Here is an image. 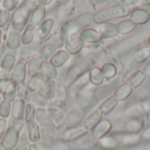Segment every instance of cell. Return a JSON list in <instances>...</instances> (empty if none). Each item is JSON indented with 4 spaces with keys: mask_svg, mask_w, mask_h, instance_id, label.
Instances as JSON below:
<instances>
[{
    "mask_svg": "<svg viewBox=\"0 0 150 150\" xmlns=\"http://www.w3.org/2000/svg\"><path fill=\"white\" fill-rule=\"evenodd\" d=\"M8 83V80H7V77H5L4 76H0V93L3 92L4 87L6 86Z\"/></svg>",
    "mask_w": 150,
    "mask_h": 150,
    "instance_id": "c3c4849f",
    "label": "cell"
},
{
    "mask_svg": "<svg viewBox=\"0 0 150 150\" xmlns=\"http://www.w3.org/2000/svg\"><path fill=\"white\" fill-rule=\"evenodd\" d=\"M25 122L27 124L33 122L35 118V106L31 103L27 104L25 105Z\"/></svg>",
    "mask_w": 150,
    "mask_h": 150,
    "instance_id": "ab89813d",
    "label": "cell"
},
{
    "mask_svg": "<svg viewBox=\"0 0 150 150\" xmlns=\"http://www.w3.org/2000/svg\"><path fill=\"white\" fill-rule=\"evenodd\" d=\"M40 69H41V73L45 77L47 78V80H53L57 76L56 68L53 66L50 62H43Z\"/></svg>",
    "mask_w": 150,
    "mask_h": 150,
    "instance_id": "4dcf8cb0",
    "label": "cell"
},
{
    "mask_svg": "<svg viewBox=\"0 0 150 150\" xmlns=\"http://www.w3.org/2000/svg\"><path fill=\"white\" fill-rule=\"evenodd\" d=\"M2 54H3V49L0 50V61H1V59H2Z\"/></svg>",
    "mask_w": 150,
    "mask_h": 150,
    "instance_id": "9f6ffc18",
    "label": "cell"
},
{
    "mask_svg": "<svg viewBox=\"0 0 150 150\" xmlns=\"http://www.w3.org/2000/svg\"><path fill=\"white\" fill-rule=\"evenodd\" d=\"M10 16H11V13L9 11L5 9L0 10V28L5 27L7 25L10 20Z\"/></svg>",
    "mask_w": 150,
    "mask_h": 150,
    "instance_id": "ee69618b",
    "label": "cell"
},
{
    "mask_svg": "<svg viewBox=\"0 0 150 150\" xmlns=\"http://www.w3.org/2000/svg\"><path fill=\"white\" fill-rule=\"evenodd\" d=\"M15 61H16L15 56L12 54H6L2 59L1 69L5 72L11 71L15 65Z\"/></svg>",
    "mask_w": 150,
    "mask_h": 150,
    "instance_id": "d6a6232c",
    "label": "cell"
},
{
    "mask_svg": "<svg viewBox=\"0 0 150 150\" xmlns=\"http://www.w3.org/2000/svg\"><path fill=\"white\" fill-rule=\"evenodd\" d=\"M0 103H1V96H0Z\"/></svg>",
    "mask_w": 150,
    "mask_h": 150,
    "instance_id": "680465c9",
    "label": "cell"
},
{
    "mask_svg": "<svg viewBox=\"0 0 150 150\" xmlns=\"http://www.w3.org/2000/svg\"><path fill=\"white\" fill-rule=\"evenodd\" d=\"M25 106L23 99H15L11 105V118L14 120H21L25 113Z\"/></svg>",
    "mask_w": 150,
    "mask_h": 150,
    "instance_id": "4fadbf2b",
    "label": "cell"
},
{
    "mask_svg": "<svg viewBox=\"0 0 150 150\" xmlns=\"http://www.w3.org/2000/svg\"><path fill=\"white\" fill-rule=\"evenodd\" d=\"M17 88V96L19 98V99H24L27 96V90L26 86L24 85V83H18L16 84Z\"/></svg>",
    "mask_w": 150,
    "mask_h": 150,
    "instance_id": "f6af8a7d",
    "label": "cell"
},
{
    "mask_svg": "<svg viewBox=\"0 0 150 150\" xmlns=\"http://www.w3.org/2000/svg\"><path fill=\"white\" fill-rule=\"evenodd\" d=\"M11 105L10 104V102L8 101H2L0 103V116L4 118H7L11 112Z\"/></svg>",
    "mask_w": 150,
    "mask_h": 150,
    "instance_id": "7bdbcfd3",
    "label": "cell"
},
{
    "mask_svg": "<svg viewBox=\"0 0 150 150\" xmlns=\"http://www.w3.org/2000/svg\"><path fill=\"white\" fill-rule=\"evenodd\" d=\"M89 74H85L83 75L82 76H80L70 87V92L71 93H76L80 91V89H82L88 82H89Z\"/></svg>",
    "mask_w": 150,
    "mask_h": 150,
    "instance_id": "8d00e7d4",
    "label": "cell"
},
{
    "mask_svg": "<svg viewBox=\"0 0 150 150\" xmlns=\"http://www.w3.org/2000/svg\"><path fill=\"white\" fill-rule=\"evenodd\" d=\"M21 44V34L18 31H11L6 39V47L11 50H16Z\"/></svg>",
    "mask_w": 150,
    "mask_h": 150,
    "instance_id": "2e32d148",
    "label": "cell"
},
{
    "mask_svg": "<svg viewBox=\"0 0 150 150\" xmlns=\"http://www.w3.org/2000/svg\"><path fill=\"white\" fill-rule=\"evenodd\" d=\"M47 112L54 126L59 127L64 120V112L59 107H49Z\"/></svg>",
    "mask_w": 150,
    "mask_h": 150,
    "instance_id": "4316f807",
    "label": "cell"
},
{
    "mask_svg": "<svg viewBox=\"0 0 150 150\" xmlns=\"http://www.w3.org/2000/svg\"><path fill=\"white\" fill-rule=\"evenodd\" d=\"M1 1H3V0H0V2H1Z\"/></svg>",
    "mask_w": 150,
    "mask_h": 150,
    "instance_id": "91938a15",
    "label": "cell"
},
{
    "mask_svg": "<svg viewBox=\"0 0 150 150\" xmlns=\"http://www.w3.org/2000/svg\"><path fill=\"white\" fill-rule=\"evenodd\" d=\"M89 80L93 85H100L105 80V76L101 69L98 67L92 68L89 72Z\"/></svg>",
    "mask_w": 150,
    "mask_h": 150,
    "instance_id": "d4e9b609",
    "label": "cell"
},
{
    "mask_svg": "<svg viewBox=\"0 0 150 150\" xmlns=\"http://www.w3.org/2000/svg\"><path fill=\"white\" fill-rule=\"evenodd\" d=\"M52 1H53V0H38L39 4H41V5H44V6L49 4H51Z\"/></svg>",
    "mask_w": 150,
    "mask_h": 150,
    "instance_id": "816d5d0a",
    "label": "cell"
},
{
    "mask_svg": "<svg viewBox=\"0 0 150 150\" xmlns=\"http://www.w3.org/2000/svg\"><path fill=\"white\" fill-rule=\"evenodd\" d=\"M18 140V131L16 127H11L8 128L2 140L1 146L5 150H11L14 149Z\"/></svg>",
    "mask_w": 150,
    "mask_h": 150,
    "instance_id": "7a4b0ae2",
    "label": "cell"
},
{
    "mask_svg": "<svg viewBox=\"0 0 150 150\" xmlns=\"http://www.w3.org/2000/svg\"><path fill=\"white\" fill-rule=\"evenodd\" d=\"M141 4H142V0H125V2H124V4L126 6H127L129 9L136 7L137 5H139Z\"/></svg>",
    "mask_w": 150,
    "mask_h": 150,
    "instance_id": "7dc6e473",
    "label": "cell"
},
{
    "mask_svg": "<svg viewBox=\"0 0 150 150\" xmlns=\"http://www.w3.org/2000/svg\"><path fill=\"white\" fill-rule=\"evenodd\" d=\"M84 42L80 37H72L65 43V51L70 54H76L83 49Z\"/></svg>",
    "mask_w": 150,
    "mask_h": 150,
    "instance_id": "8992f818",
    "label": "cell"
},
{
    "mask_svg": "<svg viewBox=\"0 0 150 150\" xmlns=\"http://www.w3.org/2000/svg\"><path fill=\"white\" fill-rule=\"evenodd\" d=\"M112 18L110 10L109 9H101L97 11L95 13H93V22L98 25H102L104 23H106Z\"/></svg>",
    "mask_w": 150,
    "mask_h": 150,
    "instance_id": "603a6c76",
    "label": "cell"
},
{
    "mask_svg": "<svg viewBox=\"0 0 150 150\" xmlns=\"http://www.w3.org/2000/svg\"><path fill=\"white\" fill-rule=\"evenodd\" d=\"M144 75L146 76V77H149L150 78V62H149L148 64H146L142 69Z\"/></svg>",
    "mask_w": 150,
    "mask_h": 150,
    "instance_id": "f907efd6",
    "label": "cell"
},
{
    "mask_svg": "<svg viewBox=\"0 0 150 150\" xmlns=\"http://www.w3.org/2000/svg\"><path fill=\"white\" fill-rule=\"evenodd\" d=\"M56 48L50 43L47 42L46 44H44L39 50V55L41 56L43 59H47V58H51L53 56V54L55 53Z\"/></svg>",
    "mask_w": 150,
    "mask_h": 150,
    "instance_id": "d590c367",
    "label": "cell"
},
{
    "mask_svg": "<svg viewBox=\"0 0 150 150\" xmlns=\"http://www.w3.org/2000/svg\"><path fill=\"white\" fill-rule=\"evenodd\" d=\"M118 102H119V101H118L113 96H111V97H109L108 98H106V99L99 105L98 110L102 112V114L108 115V114L112 113V111L117 107Z\"/></svg>",
    "mask_w": 150,
    "mask_h": 150,
    "instance_id": "ac0fdd59",
    "label": "cell"
},
{
    "mask_svg": "<svg viewBox=\"0 0 150 150\" xmlns=\"http://www.w3.org/2000/svg\"><path fill=\"white\" fill-rule=\"evenodd\" d=\"M35 115H36V119L38 122L42 127H54V126L47 111L40 108L35 112Z\"/></svg>",
    "mask_w": 150,
    "mask_h": 150,
    "instance_id": "7402d4cb",
    "label": "cell"
},
{
    "mask_svg": "<svg viewBox=\"0 0 150 150\" xmlns=\"http://www.w3.org/2000/svg\"><path fill=\"white\" fill-rule=\"evenodd\" d=\"M76 20L77 21L81 28H86L93 22V13L91 11L82 13L77 17Z\"/></svg>",
    "mask_w": 150,
    "mask_h": 150,
    "instance_id": "e575fe53",
    "label": "cell"
},
{
    "mask_svg": "<svg viewBox=\"0 0 150 150\" xmlns=\"http://www.w3.org/2000/svg\"><path fill=\"white\" fill-rule=\"evenodd\" d=\"M46 15V9L44 5L41 4H37L34 6L31 16H30V22L32 25H33L34 26L36 25H40L44 19V17Z\"/></svg>",
    "mask_w": 150,
    "mask_h": 150,
    "instance_id": "9c48e42d",
    "label": "cell"
},
{
    "mask_svg": "<svg viewBox=\"0 0 150 150\" xmlns=\"http://www.w3.org/2000/svg\"><path fill=\"white\" fill-rule=\"evenodd\" d=\"M54 26V19L52 18H48L45 19L36 29L35 31V36L40 40H46L48 35L50 34L52 28Z\"/></svg>",
    "mask_w": 150,
    "mask_h": 150,
    "instance_id": "5b68a950",
    "label": "cell"
},
{
    "mask_svg": "<svg viewBox=\"0 0 150 150\" xmlns=\"http://www.w3.org/2000/svg\"><path fill=\"white\" fill-rule=\"evenodd\" d=\"M5 127H6V120L4 118L0 119V139L2 137V135L4 134V133Z\"/></svg>",
    "mask_w": 150,
    "mask_h": 150,
    "instance_id": "681fc988",
    "label": "cell"
},
{
    "mask_svg": "<svg viewBox=\"0 0 150 150\" xmlns=\"http://www.w3.org/2000/svg\"><path fill=\"white\" fill-rule=\"evenodd\" d=\"M130 19L136 25H144L150 19V13L144 9H135L131 12Z\"/></svg>",
    "mask_w": 150,
    "mask_h": 150,
    "instance_id": "7c38bea8",
    "label": "cell"
},
{
    "mask_svg": "<svg viewBox=\"0 0 150 150\" xmlns=\"http://www.w3.org/2000/svg\"><path fill=\"white\" fill-rule=\"evenodd\" d=\"M150 57V46H145L138 48L133 54V59L137 63H142Z\"/></svg>",
    "mask_w": 150,
    "mask_h": 150,
    "instance_id": "44dd1931",
    "label": "cell"
},
{
    "mask_svg": "<svg viewBox=\"0 0 150 150\" xmlns=\"http://www.w3.org/2000/svg\"><path fill=\"white\" fill-rule=\"evenodd\" d=\"M18 4V0H3V7L4 9L11 11L16 9Z\"/></svg>",
    "mask_w": 150,
    "mask_h": 150,
    "instance_id": "bcb514c9",
    "label": "cell"
},
{
    "mask_svg": "<svg viewBox=\"0 0 150 150\" xmlns=\"http://www.w3.org/2000/svg\"><path fill=\"white\" fill-rule=\"evenodd\" d=\"M142 4H149L150 0H142Z\"/></svg>",
    "mask_w": 150,
    "mask_h": 150,
    "instance_id": "11a10c76",
    "label": "cell"
},
{
    "mask_svg": "<svg viewBox=\"0 0 150 150\" xmlns=\"http://www.w3.org/2000/svg\"><path fill=\"white\" fill-rule=\"evenodd\" d=\"M2 41H3V33H2V31L0 30V46H1V44H2Z\"/></svg>",
    "mask_w": 150,
    "mask_h": 150,
    "instance_id": "db71d44e",
    "label": "cell"
},
{
    "mask_svg": "<svg viewBox=\"0 0 150 150\" xmlns=\"http://www.w3.org/2000/svg\"><path fill=\"white\" fill-rule=\"evenodd\" d=\"M79 37L84 43H98L102 40L101 34L95 29L91 28H84L81 32Z\"/></svg>",
    "mask_w": 150,
    "mask_h": 150,
    "instance_id": "ba28073f",
    "label": "cell"
},
{
    "mask_svg": "<svg viewBox=\"0 0 150 150\" xmlns=\"http://www.w3.org/2000/svg\"><path fill=\"white\" fill-rule=\"evenodd\" d=\"M67 42V38L62 35L60 32L57 33H54L50 40V43L55 47V48H60L62 47L63 45H65V43Z\"/></svg>",
    "mask_w": 150,
    "mask_h": 150,
    "instance_id": "f35d334b",
    "label": "cell"
},
{
    "mask_svg": "<svg viewBox=\"0 0 150 150\" xmlns=\"http://www.w3.org/2000/svg\"><path fill=\"white\" fill-rule=\"evenodd\" d=\"M136 27H137V25L134 22H133L130 18L123 19L120 21L117 25L119 33H121V34H128L132 33L133 31H134Z\"/></svg>",
    "mask_w": 150,
    "mask_h": 150,
    "instance_id": "ffe728a7",
    "label": "cell"
},
{
    "mask_svg": "<svg viewBox=\"0 0 150 150\" xmlns=\"http://www.w3.org/2000/svg\"><path fill=\"white\" fill-rule=\"evenodd\" d=\"M3 98L5 101L11 102L15 100V98L17 96V88L16 84L12 82L7 83L6 86L4 87L3 91Z\"/></svg>",
    "mask_w": 150,
    "mask_h": 150,
    "instance_id": "f1b7e54d",
    "label": "cell"
},
{
    "mask_svg": "<svg viewBox=\"0 0 150 150\" xmlns=\"http://www.w3.org/2000/svg\"><path fill=\"white\" fill-rule=\"evenodd\" d=\"M102 112L97 109L95 111H93L84 120V123H83V127L86 128V129H89V128H91L92 127L96 126L102 119Z\"/></svg>",
    "mask_w": 150,
    "mask_h": 150,
    "instance_id": "484cf974",
    "label": "cell"
},
{
    "mask_svg": "<svg viewBox=\"0 0 150 150\" xmlns=\"http://www.w3.org/2000/svg\"><path fill=\"white\" fill-rule=\"evenodd\" d=\"M133 91V88L130 86L129 83H124L119 86L115 91L113 92V97L118 100V101H123L127 99Z\"/></svg>",
    "mask_w": 150,
    "mask_h": 150,
    "instance_id": "e0dca14e",
    "label": "cell"
},
{
    "mask_svg": "<svg viewBox=\"0 0 150 150\" xmlns=\"http://www.w3.org/2000/svg\"><path fill=\"white\" fill-rule=\"evenodd\" d=\"M109 10H110L112 18H124V17H127L130 13V9L125 4H116L111 7Z\"/></svg>",
    "mask_w": 150,
    "mask_h": 150,
    "instance_id": "cb8c5ba5",
    "label": "cell"
},
{
    "mask_svg": "<svg viewBox=\"0 0 150 150\" xmlns=\"http://www.w3.org/2000/svg\"><path fill=\"white\" fill-rule=\"evenodd\" d=\"M28 150H39V149L37 148V146H36L35 144H31V145L29 146Z\"/></svg>",
    "mask_w": 150,
    "mask_h": 150,
    "instance_id": "f5cc1de1",
    "label": "cell"
},
{
    "mask_svg": "<svg viewBox=\"0 0 150 150\" xmlns=\"http://www.w3.org/2000/svg\"><path fill=\"white\" fill-rule=\"evenodd\" d=\"M112 128V124L109 120H100L94 127L92 131V135L95 139L103 138Z\"/></svg>",
    "mask_w": 150,
    "mask_h": 150,
    "instance_id": "8fae6325",
    "label": "cell"
},
{
    "mask_svg": "<svg viewBox=\"0 0 150 150\" xmlns=\"http://www.w3.org/2000/svg\"><path fill=\"white\" fill-rule=\"evenodd\" d=\"M44 83V76L41 72H36L32 75L26 83V90L30 92H34L39 90Z\"/></svg>",
    "mask_w": 150,
    "mask_h": 150,
    "instance_id": "30bf717a",
    "label": "cell"
},
{
    "mask_svg": "<svg viewBox=\"0 0 150 150\" xmlns=\"http://www.w3.org/2000/svg\"><path fill=\"white\" fill-rule=\"evenodd\" d=\"M69 60V54L65 50H59L50 58V63L55 68H59L65 64Z\"/></svg>",
    "mask_w": 150,
    "mask_h": 150,
    "instance_id": "d6986e66",
    "label": "cell"
},
{
    "mask_svg": "<svg viewBox=\"0 0 150 150\" xmlns=\"http://www.w3.org/2000/svg\"><path fill=\"white\" fill-rule=\"evenodd\" d=\"M98 33L101 34L102 38H112L119 34L117 25L112 23H104L98 27Z\"/></svg>",
    "mask_w": 150,
    "mask_h": 150,
    "instance_id": "5bb4252c",
    "label": "cell"
},
{
    "mask_svg": "<svg viewBox=\"0 0 150 150\" xmlns=\"http://www.w3.org/2000/svg\"><path fill=\"white\" fill-rule=\"evenodd\" d=\"M26 76V64L23 61L15 63L11 73V80L15 84L24 83Z\"/></svg>",
    "mask_w": 150,
    "mask_h": 150,
    "instance_id": "3957f363",
    "label": "cell"
},
{
    "mask_svg": "<svg viewBox=\"0 0 150 150\" xmlns=\"http://www.w3.org/2000/svg\"><path fill=\"white\" fill-rule=\"evenodd\" d=\"M145 79H146V76L144 75L143 71L137 70L134 74L131 75V76L129 78V84L133 89H136L142 84V83L145 81Z\"/></svg>",
    "mask_w": 150,
    "mask_h": 150,
    "instance_id": "f546056e",
    "label": "cell"
},
{
    "mask_svg": "<svg viewBox=\"0 0 150 150\" xmlns=\"http://www.w3.org/2000/svg\"><path fill=\"white\" fill-rule=\"evenodd\" d=\"M43 58L40 55L33 57V59H31L28 62L27 65V71L29 74H34L36 72H38V70L41 68L42 64H43Z\"/></svg>",
    "mask_w": 150,
    "mask_h": 150,
    "instance_id": "1f68e13d",
    "label": "cell"
},
{
    "mask_svg": "<svg viewBox=\"0 0 150 150\" xmlns=\"http://www.w3.org/2000/svg\"><path fill=\"white\" fill-rule=\"evenodd\" d=\"M80 29H81V27L78 25L76 20H70V21L66 22L62 26L60 33L68 39L69 37H71L74 34H76L77 32H79Z\"/></svg>",
    "mask_w": 150,
    "mask_h": 150,
    "instance_id": "9a60e30c",
    "label": "cell"
},
{
    "mask_svg": "<svg viewBox=\"0 0 150 150\" xmlns=\"http://www.w3.org/2000/svg\"><path fill=\"white\" fill-rule=\"evenodd\" d=\"M33 1H34V0H33Z\"/></svg>",
    "mask_w": 150,
    "mask_h": 150,
    "instance_id": "94428289",
    "label": "cell"
},
{
    "mask_svg": "<svg viewBox=\"0 0 150 150\" xmlns=\"http://www.w3.org/2000/svg\"><path fill=\"white\" fill-rule=\"evenodd\" d=\"M103 75L105 78L106 79H112L117 74V69L112 63H105L101 69Z\"/></svg>",
    "mask_w": 150,
    "mask_h": 150,
    "instance_id": "74e56055",
    "label": "cell"
},
{
    "mask_svg": "<svg viewBox=\"0 0 150 150\" xmlns=\"http://www.w3.org/2000/svg\"><path fill=\"white\" fill-rule=\"evenodd\" d=\"M81 121V117L78 115L77 112H72L71 113H69V115L68 116V119L66 120V125L68 126V127H76V125H77L79 122Z\"/></svg>",
    "mask_w": 150,
    "mask_h": 150,
    "instance_id": "60d3db41",
    "label": "cell"
},
{
    "mask_svg": "<svg viewBox=\"0 0 150 150\" xmlns=\"http://www.w3.org/2000/svg\"><path fill=\"white\" fill-rule=\"evenodd\" d=\"M87 129L84 127H69L64 132L62 133L60 139L64 142H69V141H75L81 136H83L84 134H86Z\"/></svg>",
    "mask_w": 150,
    "mask_h": 150,
    "instance_id": "277c9868",
    "label": "cell"
},
{
    "mask_svg": "<svg viewBox=\"0 0 150 150\" xmlns=\"http://www.w3.org/2000/svg\"><path fill=\"white\" fill-rule=\"evenodd\" d=\"M27 128H28L29 140L32 142H39L40 141V129H39L38 124L36 122H34V121H33L31 123H28Z\"/></svg>",
    "mask_w": 150,
    "mask_h": 150,
    "instance_id": "836d02e7",
    "label": "cell"
},
{
    "mask_svg": "<svg viewBox=\"0 0 150 150\" xmlns=\"http://www.w3.org/2000/svg\"><path fill=\"white\" fill-rule=\"evenodd\" d=\"M38 95L45 100L53 98L55 95V88L54 82L52 80H47L44 82L41 87L39 89Z\"/></svg>",
    "mask_w": 150,
    "mask_h": 150,
    "instance_id": "52a82bcc",
    "label": "cell"
},
{
    "mask_svg": "<svg viewBox=\"0 0 150 150\" xmlns=\"http://www.w3.org/2000/svg\"><path fill=\"white\" fill-rule=\"evenodd\" d=\"M35 31L36 27L32 24H28L24 29L23 34L21 35V43L23 45H29L34 38Z\"/></svg>",
    "mask_w": 150,
    "mask_h": 150,
    "instance_id": "83f0119b",
    "label": "cell"
},
{
    "mask_svg": "<svg viewBox=\"0 0 150 150\" xmlns=\"http://www.w3.org/2000/svg\"><path fill=\"white\" fill-rule=\"evenodd\" d=\"M148 44H149V46H150V35L149 37V39H148Z\"/></svg>",
    "mask_w": 150,
    "mask_h": 150,
    "instance_id": "6f0895ef",
    "label": "cell"
},
{
    "mask_svg": "<svg viewBox=\"0 0 150 150\" xmlns=\"http://www.w3.org/2000/svg\"><path fill=\"white\" fill-rule=\"evenodd\" d=\"M41 135H42V138L46 141L52 140L55 135V130L54 127H42Z\"/></svg>",
    "mask_w": 150,
    "mask_h": 150,
    "instance_id": "b9f144b4",
    "label": "cell"
},
{
    "mask_svg": "<svg viewBox=\"0 0 150 150\" xmlns=\"http://www.w3.org/2000/svg\"><path fill=\"white\" fill-rule=\"evenodd\" d=\"M34 8V1L33 0H23L20 5L16 9L12 19L11 25L13 30L21 32L27 25V21L31 13Z\"/></svg>",
    "mask_w": 150,
    "mask_h": 150,
    "instance_id": "6da1fadb",
    "label": "cell"
}]
</instances>
